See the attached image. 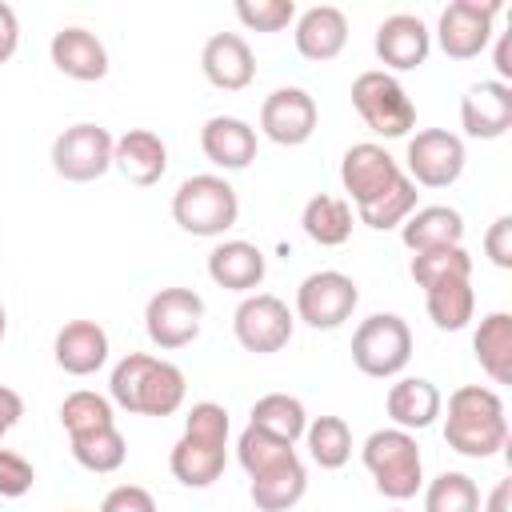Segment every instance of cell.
Segmentation results:
<instances>
[{
    "mask_svg": "<svg viewBox=\"0 0 512 512\" xmlns=\"http://www.w3.org/2000/svg\"><path fill=\"white\" fill-rule=\"evenodd\" d=\"M440 416L448 448L468 460H488L500 448H508V416L496 388L464 384L448 396V408H440Z\"/></svg>",
    "mask_w": 512,
    "mask_h": 512,
    "instance_id": "cell-1",
    "label": "cell"
},
{
    "mask_svg": "<svg viewBox=\"0 0 512 512\" xmlns=\"http://www.w3.org/2000/svg\"><path fill=\"white\" fill-rule=\"evenodd\" d=\"M112 404L136 416H172L184 408L188 380L172 360L148 356V352H128L108 380Z\"/></svg>",
    "mask_w": 512,
    "mask_h": 512,
    "instance_id": "cell-2",
    "label": "cell"
},
{
    "mask_svg": "<svg viewBox=\"0 0 512 512\" xmlns=\"http://www.w3.org/2000/svg\"><path fill=\"white\" fill-rule=\"evenodd\" d=\"M172 220L188 236L216 240V236H224L240 220V196H236V188L224 176L196 172V176H188L176 188V196H172Z\"/></svg>",
    "mask_w": 512,
    "mask_h": 512,
    "instance_id": "cell-3",
    "label": "cell"
},
{
    "mask_svg": "<svg viewBox=\"0 0 512 512\" xmlns=\"http://www.w3.org/2000/svg\"><path fill=\"white\" fill-rule=\"evenodd\" d=\"M364 468L376 480V492L388 500H412L424 484V460L420 444L404 428H376L360 448Z\"/></svg>",
    "mask_w": 512,
    "mask_h": 512,
    "instance_id": "cell-4",
    "label": "cell"
},
{
    "mask_svg": "<svg viewBox=\"0 0 512 512\" xmlns=\"http://www.w3.org/2000/svg\"><path fill=\"white\" fill-rule=\"evenodd\" d=\"M412 360V328L396 312H372L352 332V364L372 380H392Z\"/></svg>",
    "mask_w": 512,
    "mask_h": 512,
    "instance_id": "cell-5",
    "label": "cell"
},
{
    "mask_svg": "<svg viewBox=\"0 0 512 512\" xmlns=\"http://www.w3.org/2000/svg\"><path fill=\"white\" fill-rule=\"evenodd\" d=\"M352 108L384 140H400L416 128V104L408 100L404 84L384 68H368L352 80Z\"/></svg>",
    "mask_w": 512,
    "mask_h": 512,
    "instance_id": "cell-6",
    "label": "cell"
},
{
    "mask_svg": "<svg viewBox=\"0 0 512 512\" xmlns=\"http://www.w3.org/2000/svg\"><path fill=\"white\" fill-rule=\"evenodd\" d=\"M204 328V296L192 288H160L148 304H144V332L156 348L176 352L188 348Z\"/></svg>",
    "mask_w": 512,
    "mask_h": 512,
    "instance_id": "cell-7",
    "label": "cell"
},
{
    "mask_svg": "<svg viewBox=\"0 0 512 512\" xmlns=\"http://www.w3.org/2000/svg\"><path fill=\"white\" fill-rule=\"evenodd\" d=\"M356 304H360L356 280L344 276V272H336V268H320V272H312V276L300 280V288H296V312L292 316L304 320L316 332H332L344 320H352Z\"/></svg>",
    "mask_w": 512,
    "mask_h": 512,
    "instance_id": "cell-8",
    "label": "cell"
},
{
    "mask_svg": "<svg viewBox=\"0 0 512 512\" xmlns=\"http://www.w3.org/2000/svg\"><path fill=\"white\" fill-rule=\"evenodd\" d=\"M112 144H116V136L104 124L80 120L52 140V172L72 184L100 180L112 168Z\"/></svg>",
    "mask_w": 512,
    "mask_h": 512,
    "instance_id": "cell-9",
    "label": "cell"
},
{
    "mask_svg": "<svg viewBox=\"0 0 512 512\" xmlns=\"http://www.w3.org/2000/svg\"><path fill=\"white\" fill-rule=\"evenodd\" d=\"M464 140L448 128H420L408 136L404 152V176L420 188H452L464 176Z\"/></svg>",
    "mask_w": 512,
    "mask_h": 512,
    "instance_id": "cell-10",
    "label": "cell"
},
{
    "mask_svg": "<svg viewBox=\"0 0 512 512\" xmlns=\"http://www.w3.org/2000/svg\"><path fill=\"white\" fill-rule=\"evenodd\" d=\"M292 328H296V316L272 292H248L232 312V332H236L240 348L256 352V356L280 352L292 340Z\"/></svg>",
    "mask_w": 512,
    "mask_h": 512,
    "instance_id": "cell-11",
    "label": "cell"
},
{
    "mask_svg": "<svg viewBox=\"0 0 512 512\" xmlns=\"http://www.w3.org/2000/svg\"><path fill=\"white\" fill-rule=\"evenodd\" d=\"M496 0H452L436 20V44L448 60H476L492 44Z\"/></svg>",
    "mask_w": 512,
    "mask_h": 512,
    "instance_id": "cell-12",
    "label": "cell"
},
{
    "mask_svg": "<svg viewBox=\"0 0 512 512\" xmlns=\"http://www.w3.org/2000/svg\"><path fill=\"white\" fill-rule=\"evenodd\" d=\"M316 120H320L316 100H312L304 88H296V84L268 92L264 104H260V132H264L272 144H280V148L308 144L312 132H316Z\"/></svg>",
    "mask_w": 512,
    "mask_h": 512,
    "instance_id": "cell-13",
    "label": "cell"
},
{
    "mask_svg": "<svg viewBox=\"0 0 512 512\" xmlns=\"http://www.w3.org/2000/svg\"><path fill=\"white\" fill-rule=\"evenodd\" d=\"M404 176V168H400V160L384 148V144H372V140H364V144H352L344 156H340V184H344V192H348V204H368V200H376L384 188H392L396 180Z\"/></svg>",
    "mask_w": 512,
    "mask_h": 512,
    "instance_id": "cell-14",
    "label": "cell"
},
{
    "mask_svg": "<svg viewBox=\"0 0 512 512\" xmlns=\"http://www.w3.org/2000/svg\"><path fill=\"white\" fill-rule=\"evenodd\" d=\"M372 48H376L384 72H388V68H392V72H412V68H420V64L428 60V52H432V32H428V24H424L420 16H412V12H392V16H384V20L376 24Z\"/></svg>",
    "mask_w": 512,
    "mask_h": 512,
    "instance_id": "cell-15",
    "label": "cell"
},
{
    "mask_svg": "<svg viewBox=\"0 0 512 512\" xmlns=\"http://www.w3.org/2000/svg\"><path fill=\"white\" fill-rule=\"evenodd\" d=\"M200 68L204 80L220 92H240L256 76V56L240 32H212L200 48Z\"/></svg>",
    "mask_w": 512,
    "mask_h": 512,
    "instance_id": "cell-16",
    "label": "cell"
},
{
    "mask_svg": "<svg viewBox=\"0 0 512 512\" xmlns=\"http://www.w3.org/2000/svg\"><path fill=\"white\" fill-rule=\"evenodd\" d=\"M460 128L472 140H500L512 128V84L480 80L460 100Z\"/></svg>",
    "mask_w": 512,
    "mask_h": 512,
    "instance_id": "cell-17",
    "label": "cell"
},
{
    "mask_svg": "<svg viewBox=\"0 0 512 512\" xmlns=\"http://www.w3.org/2000/svg\"><path fill=\"white\" fill-rule=\"evenodd\" d=\"M48 56L56 64V72H64L68 80H80V84H92V80H104L108 76V48L96 32L80 28V24H68L52 36L48 44Z\"/></svg>",
    "mask_w": 512,
    "mask_h": 512,
    "instance_id": "cell-18",
    "label": "cell"
},
{
    "mask_svg": "<svg viewBox=\"0 0 512 512\" xmlns=\"http://www.w3.org/2000/svg\"><path fill=\"white\" fill-rule=\"evenodd\" d=\"M112 168L136 184V188H152L164 172H168V144L152 132V128H128L124 136H116L112 144Z\"/></svg>",
    "mask_w": 512,
    "mask_h": 512,
    "instance_id": "cell-19",
    "label": "cell"
},
{
    "mask_svg": "<svg viewBox=\"0 0 512 512\" xmlns=\"http://www.w3.org/2000/svg\"><path fill=\"white\" fill-rule=\"evenodd\" d=\"M200 148L216 168L240 172L256 160V128L240 116H208L200 128Z\"/></svg>",
    "mask_w": 512,
    "mask_h": 512,
    "instance_id": "cell-20",
    "label": "cell"
},
{
    "mask_svg": "<svg viewBox=\"0 0 512 512\" xmlns=\"http://www.w3.org/2000/svg\"><path fill=\"white\" fill-rule=\"evenodd\" d=\"M264 272H268V260L252 240H220L208 252V276L228 292H244V296L256 292L264 284Z\"/></svg>",
    "mask_w": 512,
    "mask_h": 512,
    "instance_id": "cell-21",
    "label": "cell"
},
{
    "mask_svg": "<svg viewBox=\"0 0 512 512\" xmlns=\"http://www.w3.org/2000/svg\"><path fill=\"white\" fill-rule=\"evenodd\" d=\"M52 356L68 376H92L108 364V332L96 320H68L52 340Z\"/></svg>",
    "mask_w": 512,
    "mask_h": 512,
    "instance_id": "cell-22",
    "label": "cell"
},
{
    "mask_svg": "<svg viewBox=\"0 0 512 512\" xmlns=\"http://www.w3.org/2000/svg\"><path fill=\"white\" fill-rule=\"evenodd\" d=\"M440 408H444V396L424 376H400L384 396V412H388L392 428H404V432H420V428L436 424Z\"/></svg>",
    "mask_w": 512,
    "mask_h": 512,
    "instance_id": "cell-23",
    "label": "cell"
},
{
    "mask_svg": "<svg viewBox=\"0 0 512 512\" xmlns=\"http://www.w3.org/2000/svg\"><path fill=\"white\" fill-rule=\"evenodd\" d=\"M296 52L304 60H336L348 44V16L336 4H316L296 16Z\"/></svg>",
    "mask_w": 512,
    "mask_h": 512,
    "instance_id": "cell-24",
    "label": "cell"
},
{
    "mask_svg": "<svg viewBox=\"0 0 512 512\" xmlns=\"http://www.w3.org/2000/svg\"><path fill=\"white\" fill-rule=\"evenodd\" d=\"M400 240L408 252H432L464 244V216L448 204H424L400 224Z\"/></svg>",
    "mask_w": 512,
    "mask_h": 512,
    "instance_id": "cell-25",
    "label": "cell"
},
{
    "mask_svg": "<svg viewBox=\"0 0 512 512\" xmlns=\"http://www.w3.org/2000/svg\"><path fill=\"white\" fill-rule=\"evenodd\" d=\"M304 492H308V468L300 456H288L284 464L252 476V484H248V496L260 512H288L304 500Z\"/></svg>",
    "mask_w": 512,
    "mask_h": 512,
    "instance_id": "cell-26",
    "label": "cell"
},
{
    "mask_svg": "<svg viewBox=\"0 0 512 512\" xmlns=\"http://www.w3.org/2000/svg\"><path fill=\"white\" fill-rule=\"evenodd\" d=\"M224 464H228V444H208V440H196V436H180L172 444V456H168V468L184 488L216 484Z\"/></svg>",
    "mask_w": 512,
    "mask_h": 512,
    "instance_id": "cell-27",
    "label": "cell"
},
{
    "mask_svg": "<svg viewBox=\"0 0 512 512\" xmlns=\"http://www.w3.org/2000/svg\"><path fill=\"white\" fill-rule=\"evenodd\" d=\"M472 352L492 384H512V312H488L472 332Z\"/></svg>",
    "mask_w": 512,
    "mask_h": 512,
    "instance_id": "cell-28",
    "label": "cell"
},
{
    "mask_svg": "<svg viewBox=\"0 0 512 512\" xmlns=\"http://www.w3.org/2000/svg\"><path fill=\"white\" fill-rule=\"evenodd\" d=\"M300 228L312 244L320 248H340L348 236H352V204L344 196H332V192H316L304 212H300Z\"/></svg>",
    "mask_w": 512,
    "mask_h": 512,
    "instance_id": "cell-29",
    "label": "cell"
},
{
    "mask_svg": "<svg viewBox=\"0 0 512 512\" xmlns=\"http://www.w3.org/2000/svg\"><path fill=\"white\" fill-rule=\"evenodd\" d=\"M248 424L272 432V436L284 440V444H296V440H304L308 412H304V404H300L296 396H288V392H268V396H260V400L252 404Z\"/></svg>",
    "mask_w": 512,
    "mask_h": 512,
    "instance_id": "cell-30",
    "label": "cell"
},
{
    "mask_svg": "<svg viewBox=\"0 0 512 512\" xmlns=\"http://www.w3.org/2000/svg\"><path fill=\"white\" fill-rule=\"evenodd\" d=\"M304 444H308L312 464H320L328 472H336L352 460V428L344 416H312L304 428Z\"/></svg>",
    "mask_w": 512,
    "mask_h": 512,
    "instance_id": "cell-31",
    "label": "cell"
},
{
    "mask_svg": "<svg viewBox=\"0 0 512 512\" xmlns=\"http://www.w3.org/2000/svg\"><path fill=\"white\" fill-rule=\"evenodd\" d=\"M424 304H428V320L440 328V332H460L468 328V320L476 316V292H472V280H448V284H436L424 292Z\"/></svg>",
    "mask_w": 512,
    "mask_h": 512,
    "instance_id": "cell-32",
    "label": "cell"
},
{
    "mask_svg": "<svg viewBox=\"0 0 512 512\" xmlns=\"http://www.w3.org/2000/svg\"><path fill=\"white\" fill-rule=\"evenodd\" d=\"M68 444H72L76 464H80V468H88V472H96V476L116 472V468L124 464V456H128V440H124V432H120L116 424L96 428V432L68 436Z\"/></svg>",
    "mask_w": 512,
    "mask_h": 512,
    "instance_id": "cell-33",
    "label": "cell"
},
{
    "mask_svg": "<svg viewBox=\"0 0 512 512\" xmlns=\"http://www.w3.org/2000/svg\"><path fill=\"white\" fill-rule=\"evenodd\" d=\"M416 288H436V284H448V280H472V256L464 244H452V248H432V252H412V264H408Z\"/></svg>",
    "mask_w": 512,
    "mask_h": 512,
    "instance_id": "cell-34",
    "label": "cell"
},
{
    "mask_svg": "<svg viewBox=\"0 0 512 512\" xmlns=\"http://www.w3.org/2000/svg\"><path fill=\"white\" fill-rule=\"evenodd\" d=\"M416 184L408 180V176H400L392 188H384L376 200H368V204H360L356 208V216H360V224H368L372 232H388V228H400L412 212H416Z\"/></svg>",
    "mask_w": 512,
    "mask_h": 512,
    "instance_id": "cell-35",
    "label": "cell"
},
{
    "mask_svg": "<svg viewBox=\"0 0 512 512\" xmlns=\"http://www.w3.org/2000/svg\"><path fill=\"white\" fill-rule=\"evenodd\" d=\"M60 424H64L68 436H80V432H96V428L116 424V412H112L108 396H100L92 388H76L60 404Z\"/></svg>",
    "mask_w": 512,
    "mask_h": 512,
    "instance_id": "cell-36",
    "label": "cell"
},
{
    "mask_svg": "<svg viewBox=\"0 0 512 512\" xmlns=\"http://www.w3.org/2000/svg\"><path fill=\"white\" fill-rule=\"evenodd\" d=\"M288 456H296V444H284V440H276L272 432H264V428H244L240 436H236V460H240V468L248 472V480L252 476H260V472H268V468H276V464H284Z\"/></svg>",
    "mask_w": 512,
    "mask_h": 512,
    "instance_id": "cell-37",
    "label": "cell"
},
{
    "mask_svg": "<svg viewBox=\"0 0 512 512\" xmlns=\"http://www.w3.org/2000/svg\"><path fill=\"white\" fill-rule=\"evenodd\" d=\"M424 512H480V488L468 472H440L424 488Z\"/></svg>",
    "mask_w": 512,
    "mask_h": 512,
    "instance_id": "cell-38",
    "label": "cell"
},
{
    "mask_svg": "<svg viewBox=\"0 0 512 512\" xmlns=\"http://www.w3.org/2000/svg\"><path fill=\"white\" fill-rule=\"evenodd\" d=\"M236 20L252 32H284L296 20L292 0H236Z\"/></svg>",
    "mask_w": 512,
    "mask_h": 512,
    "instance_id": "cell-39",
    "label": "cell"
},
{
    "mask_svg": "<svg viewBox=\"0 0 512 512\" xmlns=\"http://www.w3.org/2000/svg\"><path fill=\"white\" fill-rule=\"evenodd\" d=\"M228 408L216 404V400H200L188 408L184 416V436H196V440H208V444H228Z\"/></svg>",
    "mask_w": 512,
    "mask_h": 512,
    "instance_id": "cell-40",
    "label": "cell"
},
{
    "mask_svg": "<svg viewBox=\"0 0 512 512\" xmlns=\"http://www.w3.org/2000/svg\"><path fill=\"white\" fill-rule=\"evenodd\" d=\"M32 484H36V468L20 452L0 448V496L4 500H20V496L32 492Z\"/></svg>",
    "mask_w": 512,
    "mask_h": 512,
    "instance_id": "cell-41",
    "label": "cell"
},
{
    "mask_svg": "<svg viewBox=\"0 0 512 512\" xmlns=\"http://www.w3.org/2000/svg\"><path fill=\"white\" fill-rule=\"evenodd\" d=\"M100 512H156V500L148 488L140 484H116L104 500H100Z\"/></svg>",
    "mask_w": 512,
    "mask_h": 512,
    "instance_id": "cell-42",
    "label": "cell"
},
{
    "mask_svg": "<svg viewBox=\"0 0 512 512\" xmlns=\"http://www.w3.org/2000/svg\"><path fill=\"white\" fill-rule=\"evenodd\" d=\"M484 256L496 268H512V216H496L484 232Z\"/></svg>",
    "mask_w": 512,
    "mask_h": 512,
    "instance_id": "cell-43",
    "label": "cell"
},
{
    "mask_svg": "<svg viewBox=\"0 0 512 512\" xmlns=\"http://www.w3.org/2000/svg\"><path fill=\"white\" fill-rule=\"evenodd\" d=\"M20 48V20H16V8L0 0V64H8Z\"/></svg>",
    "mask_w": 512,
    "mask_h": 512,
    "instance_id": "cell-44",
    "label": "cell"
},
{
    "mask_svg": "<svg viewBox=\"0 0 512 512\" xmlns=\"http://www.w3.org/2000/svg\"><path fill=\"white\" fill-rule=\"evenodd\" d=\"M20 416H24V396L16 388L0 384V440L20 424Z\"/></svg>",
    "mask_w": 512,
    "mask_h": 512,
    "instance_id": "cell-45",
    "label": "cell"
},
{
    "mask_svg": "<svg viewBox=\"0 0 512 512\" xmlns=\"http://www.w3.org/2000/svg\"><path fill=\"white\" fill-rule=\"evenodd\" d=\"M492 64H496V80L508 84V80H512V32H500V36H496Z\"/></svg>",
    "mask_w": 512,
    "mask_h": 512,
    "instance_id": "cell-46",
    "label": "cell"
},
{
    "mask_svg": "<svg viewBox=\"0 0 512 512\" xmlns=\"http://www.w3.org/2000/svg\"><path fill=\"white\" fill-rule=\"evenodd\" d=\"M480 512H512V480H496V488L488 492Z\"/></svg>",
    "mask_w": 512,
    "mask_h": 512,
    "instance_id": "cell-47",
    "label": "cell"
},
{
    "mask_svg": "<svg viewBox=\"0 0 512 512\" xmlns=\"http://www.w3.org/2000/svg\"><path fill=\"white\" fill-rule=\"evenodd\" d=\"M4 332H8V312H4V304H0V340H4Z\"/></svg>",
    "mask_w": 512,
    "mask_h": 512,
    "instance_id": "cell-48",
    "label": "cell"
}]
</instances>
